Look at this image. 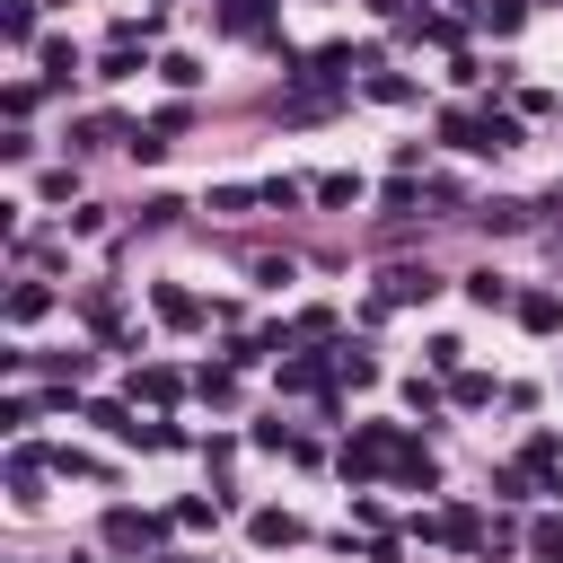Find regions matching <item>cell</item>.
Here are the masks:
<instances>
[{
	"mask_svg": "<svg viewBox=\"0 0 563 563\" xmlns=\"http://www.w3.org/2000/svg\"><path fill=\"white\" fill-rule=\"evenodd\" d=\"M264 9L273 0H229V26H264Z\"/></svg>",
	"mask_w": 563,
	"mask_h": 563,
	"instance_id": "cell-2",
	"label": "cell"
},
{
	"mask_svg": "<svg viewBox=\"0 0 563 563\" xmlns=\"http://www.w3.org/2000/svg\"><path fill=\"white\" fill-rule=\"evenodd\" d=\"M440 290V273H422V264H396L387 273V299H431Z\"/></svg>",
	"mask_w": 563,
	"mask_h": 563,
	"instance_id": "cell-1",
	"label": "cell"
}]
</instances>
